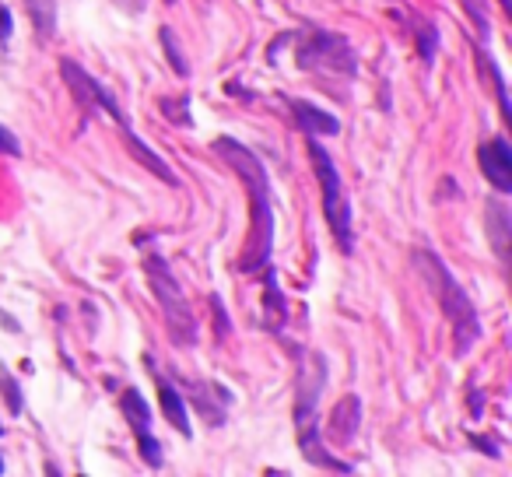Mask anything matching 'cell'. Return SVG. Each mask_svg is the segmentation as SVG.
<instances>
[{
	"label": "cell",
	"instance_id": "obj_1",
	"mask_svg": "<svg viewBox=\"0 0 512 477\" xmlns=\"http://www.w3.org/2000/svg\"><path fill=\"white\" fill-rule=\"evenodd\" d=\"M214 151L232 165V172L239 176L242 190L249 200V228H246V246L239 253V271L256 274L271 264L274 250V197H271V179H267L264 162L239 144L235 137H214Z\"/></svg>",
	"mask_w": 512,
	"mask_h": 477
},
{
	"label": "cell",
	"instance_id": "obj_2",
	"mask_svg": "<svg viewBox=\"0 0 512 477\" xmlns=\"http://www.w3.org/2000/svg\"><path fill=\"white\" fill-rule=\"evenodd\" d=\"M60 78H64V85L71 88V95H74V99H78L85 109H92V113L113 116L116 127L123 130V141H127L130 155H134L137 162H141L144 169L151 172V176H158L165 186H179V179H176V172L169 169V162H165V158H158V155H155V148H151V144H144L141 137H137L134 123L127 120V113H123V106L116 102V95L109 92V88L102 85V81H95L92 74H88L85 67L74 64V60H60Z\"/></svg>",
	"mask_w": 512,
	"mask_h": 477
},
{
	"label": "cell",
	"instance_id": "obj_3",
	"mask_svg": "<svg viewBox=\"0 0 512 477\" xmlns=\"http://www.w3.org/2000/svg\"><path fill=\"white\" fill-rule=\"evenodd\" d=\"M411 260L418 264V271L425 274L428 288H432V295L439 299L442 313H446L449 327H453V355L463 358L477 341H481V320H477L474 302H470V295L463 292V285L453 278V271L446 267V260H442L435 250L418 246V250L411 253Z\"/></svg>",
	"mask_w": 512,
	"mask_h": 477
},
{
	"label": "cell",
	"instance_id": "obj_4",
	"mask_svg": "<svg viewBox=\"0 0 512 477\" xmlns=\"http://www.w3.org/2000/svg\"><path fill=\"white\" fill-rule=\"evenodd\" d=\"M327 362L320 355H299V376H295V432H299V449L306 453L309 463L327 467L334 474H351V463L334 460L320 439V425H316V400L327 383Z\"/></svg>",
	"mask_w": 512,
	"mask_h": 477
},
{
	"label": "cell",
	"instance_id": "obj_5",
	"mask_svg": "<svg viewBox=\"0 0 512 477\" xmlns=\"http://www.w3.org/2000/svg\"><path fill=\"white\" fill-rule=\"evenodd\" d=\"M144 278H148V288L155 292V302H158V309H162L172 341L183 344V348L197 344L200 323H197V316H193V306H190V299H186L183 285H179L176 274L165 264V257L148 253V257H144Z\"/></svg>",
	"mask_w": 512,
	"mask_h": 477
},
{
	"label": "cell",
	"instance_id": "obj_6",
	"mask_svg": "<svg viewBox=\"0 0 512 477\" xmlns=\"http://www.w3.org/2000/svg\"><path fill=\"white\" fill-rule=\"evenodd\" d=\"M309 158H313L316 179H320V193H323V218L330 225V235L341 253H355V228H351V207H348V193H344V179L337 172L330 151L323 148L316 137H309Z\"/></svg>",
	"mask_w": 512,
	"mask_h": 477
},
{
	"label": "cell",
	"instance_id": "obj_7",
	"mask_svg": "<svg viewBox=\"0 0 512 477\" xmlns=\"http://www.w3.org/2000/svg\"><path fill=\"white\" fill-rule=\"evenodd\" d=\"M295 64L302 71L313 74H334V78H355L358 74V57L351 50V43L337 32L309 29L306 36L295 43Z\"/></svg>",
	"mask_w": 512,
	"mask_h": 477
},
{
	"label": "cell",
	"instance_id": "obj_8",
	"mask_svg": "<svg viewBox=\"0 0 512 477\" xmlns=\"http://www.w3.org/2000/svg\"><path fill=\"white\" fill-rule=\"evenodd\" d=\"M120 411H123V418H127L130 432H134L137 449H141V460L148 463L151 470H162L165 453H162V442H158L155 432H151V411H148V400H144V393L134 390V386H130V390H123Z\"/></svg>",
	"mask_w": 512,
	"mask_h": 477
},
{
	"label": "cell",
	"instance_id": "obj_9",
	"mask_svg": "<svg viewBox=\"0 0 512 477\" xmlns=\"http://www.w3.org/2000/svg\"><path fill=\"white\" fill-rule=\"evenodd\" d=\"M186 393H190V400L186 404H193V411L204 418L207 428H221L228 421V407H232V393L225 390L221 383H214V379H190L186 383Z\"/></svg>",
	"mask_w": 512,
	"mask_h": 477
},
{
	"label": "cell",
	"instance_id": "obj_10",
	"mask_svg": "<svg viewBox=\"0 0 512 477\" xmlns=\"http://www.w3.org/2000/svg\"><path fill=\"white\" fill-rule=\"evenodd\" d=\"M477 162L484 169V179L495 186L498 193H512V148L502 134H495L491 141H484L477 148Z\"/></svg>",
	"mask_w": 512,
	"mask_h": 477
},
{
	"label": "cell",
	"instance_id": "obj_11",
	"mask_svg": "<svg viewBox=\"0 0 512 477\" xmlns=\"http://www.w3.org/2000/svg\"><path fill=\"white\" fill-rule=\"evenodd\" d=\"M288 109L295 113V127H299L306 137H334L337 130H341L337 116H330V113H323V109H316L313 102L288 99Z\"/></svg>",
	"mask_w": 512,
	"mask_h": 477
},
{
	"label": "cell",
	"instance_id": "obj_12",
	"mask_svg": "<svg viewBox=\"0 0 512 477\" xmlns=\"http://www.w3.org/2000/svg\"><path fill=\"white\" fill-rule=\"evenodd\" d=\"M358 425H362V400L358 397L337 400L334 411H330V439L337 446H348V442H355Z\"/></svg>",
	"mask_w": 512,
	"mask_h": 477
},
{
	"label": "cell",
	"instance_id": "obj_13",
	"mask_svg": "<svg viewBox=\"0 0 512 477\" xmlns=\"http://www.w3.org/2000/svg\"><path fill=\"white\" fill-rule=\"evenodd\" d=\"M158 383V404H162V414L172 428H176L183 439H193V428H190V414H186V397L169 383L165 376H155Z\"/></svg>",
	"mask_w": 512,
	"mask_h": 477
},
{
	"label": "cell",
	"instance_id": "obj_14",
	"mask_svg": "<svg viewBox=\"0 0 512 477\" xmlns=\"http://www.w3.org/2000/svg\"><path fill=\"white\" fill-rule=\"evenodd\" d=\"M25 11H29V22L36 29V36L43 43H50L57 36V0H22Z\"/></svg>",
	"mask_w": 512,
	"mask_h": 477
},
{
	"label": "cell",
	"instance_id": "obj_15",
	"mask_svg": "<svg viewBox=\"0 0 512 477\" xmlns=\"http://www.w3.org/2000/svg\"><path fill=\"white\" fill-rule=\"evenodd\" d=\"M474 60H477V67H481V74H488L491 85H495V99H498V106H502V116H505V120H512V106H509V88H505V78H502V71H498L495 60H491V53L484 50L481 43H474Z\"/></svg>",
	"mask_w": 512,
	"mask_h": 477
},
{
	"label": "cell",
	"instance_id": "obj_16",
	"mask_svg": "<svg viewBox=\"0 0 512 477\" xmlns=\"http://www.w3.org/2000/svg\"><path fill=\"white\" fill-rule=\"evenodd\" d=\"M264 278H267V327L278 330L281 320L288 316L285 302H281V288H278V271L271 264L264 267Z\"/></svg>",
	"mask_w": 512,
	"mask_h": 477
},
{
	"label": "cell",
	"instance_id": "obj_17",
	"mask_svg": "<svg viewBox=\"0 0 512 477\" xmlns=\"http://www.w3.org/2000/svg\"><path fill=\"white\" fill-rule=\"evenodd\" d=\"M488 228H491V243H495L498 260H505V239H509V214L498 200L488 204Z\"/></svg>",
	"mask_w": 512,
	"mask_h": 477
},
{
	"label": "cell",
	"instance_id": "obj_18",
	"mask_svg": "<svg viewBox=\"0 0 512 477\" xmlns=\"http://www.w3.org/2000/svg\"><path fill=\"white\" fill-rule=\"evenodd\" d=\"M0 393H4V400H8L11 418H18V414L25 411V393H22V383H18L4 365H0Z\"/></svg>",
	"mask_w": 512,
	"mask_h": 477
},
{
	"label": "cell",
	"instance_id": "obj_19",
	"mask_svg": "<svg viewBox=\"0 0 512 477\" xmlns=\"http://www.w3.org/2000/svg\"><path fill=\"white\" fill-rule=\"evenodd\" d=\"M414 36H418V53H421V60H425L428 67H432V60H435V50H439V32H435V25H428V22H414Z\"/></svg>",
	"mask_w": 512,
	"mask_h": 477
},
{
	"label": "cell",
	"instance_id": "obj_20",
	"mask_svg": "<svg viewBox=\"0 0 512 477\" xmlns=\"http://www.w3.org/2000/svg\"><path fill=\"white\" fill-rule=\"evenodd\" d=\"M463 11H467V18L474 22V29L481 32V39L488 43L491 39V18H488V4L484 0H460Z\"/></svg>",
	"mask_w": 512,
	"mask_h": 477
},
{
	"label": "cell",
	"instance_id": "obj_21",
	"mask_svg": "<svg viewBox=\"0 0 512 477\" xmlns=\"http://www.w3.org/2000/svg\"><path fill=\"white\" fill-rule=\"evenodd\" d=\"M162 106V113L169 116L172 123H179V127H193V116H190V95H179V99H162L158 102Z\"/></svg>",
	"mask_w": 512,
	"mask_h": 477
},
{
	"label": "cell",
	"instance_id": "obj_22",
	"mask_svg": "<svg viewBox=\"0 0 512 477\" xmlns=\"http://www.w3.org/2000/svg\"><path fill=\"white\" fill-rule=\"evenodd\" d=\"M158 36H162V46H165V57H169V64L179 71V78H186V74H190V67H186L183 53H179L176 36H172V29H169V25H162V29H158Z\"/></svg>",
	"mask_w": 512,
	"mask_h": 477
},
{
	"label": "cell",
	"instance_id": "obj_23",
	"mask_svg": "<svg viewBox=\"0 0 512 477\" xmlns=\"http://www.w3.org/2000/svg\"><path fill=\"white\" fill-rule=\"evenodd\" d=\"M0 155H11V158H18L22 155V141H18L15 134H11L4 123H0Z\"/></svg>",
	"mask_w": 512,
	"mask_h": 477
},
{
	"label": "cell",
	"instance_id": "obj_24",
	"mask_svg": "<svg viewBox=\"0 0 512 477\" xmlns=\"http://www.w3.org/2000/svg\"><path fill=\"white\" fill-rule=\"evenodd\" d=\"M11 29H15V22H11V11L0 4V46L11 43Z\"/></svg>",
	"mask_w": 512,
	"mask_h": 477
},
{
	"label": "cell",
	"instance_id": "obj_25",
	"mask_svg": "<svg viewBox=\"0 0 512 477\" xmlns=\"http://www.w3.org/2000/svg\"><path fill=\"white\" fill-rule=\"evenodd\" d=\"M211 306H214V316H218V337H225L228 334V316H225V306H221V299L218 295H211Z\"/></svg>",
	"mask_w": 512,
	"mask_h": 477
},
{
	"label": "cell",
	"instance_id": "obj_26",
	"mask_svg": "<svg viewBox=\"0 0 512 477\" xmlns=\"http://www.w3.org/2000/svg\"><path fill=\"white\" fill-rule=\"evenodd\" d=\"M470 446H474V449H484V453H488L491 460H498V456H502V449H498L491 439H477V435H470Z\"/></svg>",
	"mask_w": 512,
	"mask_h": 477
},
{
	"label": "cell",
	"instance_id": "obj_27",
	"mask_svg": "<svg viewBox=\"0 0 512 477\" xmlns=\"http://www.w3.org/2000/svg\"><path fill=\"white\" fill-rule=\"evenodd\" d=\"M470 411H474V418H481V397H477V390H470Z\"/></svg>",
	"mask_w": 512,
	"mask_h": 477
},
{
	"label": "cell",
	"instance_id": "obj_28",
	"mask_svg": "<svg viewBox=\"0 0 512 477\" xmlns=\"http://www.w3.org/2000/svg\"><path fill=\"white\" fill-rule=\"evenodd\" d=\"M498 4H502V11H505V15H512V4H509V0H498Z\"/></svg>",
	"mask_w": 512,
	"mask_h": 477
},
{
	"label": "cell",
	"instance_id": "obj_29",
	"mask_svg": "<svg viewBox=\"0 0 512 477\" xmlns=\"http://www.w3.org/2000/svg\"><path fill=\"white\" fill-rule=\"evenodd\" d=\"M0 474H4V456H0Z\"/></svg>",
	"mask_w": 512,
	"mask_h": 477
}]
</instances>
